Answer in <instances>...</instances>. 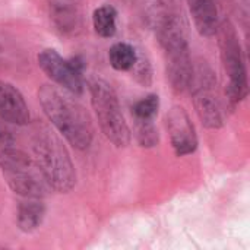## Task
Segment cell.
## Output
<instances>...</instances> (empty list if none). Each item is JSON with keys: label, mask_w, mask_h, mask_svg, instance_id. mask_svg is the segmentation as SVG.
<instances>
[{"label": "cell", "mask_w": 250, "mask_h": 250, "mask_svg": "<svg viewBox=\"0 0 250 250\" xmlns=\"http://www.w3.org/2000/svg\"><path fill=\"white\" fill-rule=\"evenodd\" d=\"M69 94L56 86L42 85L38 91V98L45 116L60 135L73 148L83 151L92 142L94 127L86 110Z\"/></svg>", "instance_id": "cell-1"}, {"label": "cell", "mask_w": 250, "mask_h": 250, "mask_svg": "<svg viewBox=\"0 0 250 250\" xmlns=\"http://www.w3.org/2000/svg\"><path fill=\"white\" fill-rule=\"evenodd\" d=\"M32 133L35 163L48 188L60 193H67L76 183V173L66 146L47 126L38 125Z\"/></svg>", "instance_id": "cell-2"}, {"label": "cell", "mask_w": 250, "mask_h": 250, "mask_svg": "<svg viewBox=\"0 0 250 250\" xmlns=\"http://www.w3.org/2000/svg\"><path fill=\"white\" fill-rule=\"evenodd\" d=\"M0 168L10 189L23 198H42L47 192V182L23 151L15 148L12 142L0 145Z\"/></svg>", "instance_id": "cell-3"}, {"label": "cell", "mask_w": 250, "mask_h": 250, "mask_svg": "<svg viewBox=\"0 0 250 250\" xmlns=\"http://www.w3.org/2000/svg\"><path fill=\"white\" fill-rule=\"evenodd\" d=\"M89 92L95 116L105 138L119 148L127 146L130 142V129L111 85L103 79H92L89 82Z\"/></svg>", "instance_id": "cell-4"}, {"label": "cell", "mask_w": 250, "mask_h": 250, "mask_svg": "<svg viewBox=\"0 0 250 250\" xmlns=\"http://www.w3.org/2000/svg\"><path fill=\"white\" fill-rule=\"evenodd\" d=\"M217 34L220 38V50L224 72L229 78L226 88L227 97L231 104H237L246 98L249 91L248 72L242 56L240 41L234 26L230 22H223L221 25H218Z\"/></svg>", "instance_id": "cell-5"}, {"label": "cell", "mask_w": 250, "mask_h": 250, "mask_svg": "<svg viewBox=\"0 0 250 250\" xmlns=\"http://www.w3.org/2000/svg\"><path fill=\"white\" fill-rule=\"evenodd\" d=\"M189 88L202 125L208 129H220L224 125V116L217 95V81L207 63L193 64Z\"/></svg>", "instance_id": "cell-6"}, {"label": "cell", "mask_w": 250, "mask_h": 250, "mask_svg": "<svg viewBox=\"0 0 250 250\" xmlns=\"http://www.w3.org/2000/svg\"><path fill=\"white\" fill-rule=\"evenodd\" d=\"M38 64L42 72L64 91L73 95L82 94V64H79L78 60H64L56 50L45 48L38 54Z\"/></svg>", "instance_id": "cell-7"}, {"label": "cell", "mask_w": 250, "mask_h": 250, "mask_svg": "<svg viewBox=\"0 0 250 250\" xmlns=\"http://www.w3.org/2000/svg\"><path fill=\"white\" fill-rule=\"evenodd\" d=\"M167 129L176 155H189L196 149L198 136L190 117L183 107L174 105L167 113Z\"/></svg>", "instance_id": "cell-8"}, {"label": "cell", "mask_w": 250, "mask_h": 250, "mask_svg": "<svg viewBox=\"0 0 250 250\" xmlns=\"http://www.w3.org/2000/svg\"><path fill=\"white\" fill-rule=\"evenodd\" d=\"M0 119L18 126L26 125L31 119L22 94L4 81H0Z\"/></svg>", "instance_id": "cell-9"}, {"label": "cell", "mask_w": 250, "mask_h": 250, "mask_svg": "<svg viewBox=\"0 0 250 250\" xmlns=\"http://www.w3.org/2000/svg\"><path fill=\"white\" fill-rule=\"evenodd\" d=\"M195 26L202 37H212L218 29V10L215 0H186Z\"/></svg>", "instance_id": "cell-10"}, {"label": "cell", "mask_w": 250, "mask_h": 250, "mask_svg": "<svg viewBox=\"0 0 250 250\" xmlns=\"http://www.w3.org/2000/svg\"><path fill=\"white\" fill-rule=\"evenodd\" d=\"M45 209L40 198H26L18 208V226L22 231L37 230L44 218Z\"/></svg>", "instance_id": "cell-11"}, {"label": "cell", "mask_w": 250, "mask_h": 250, "mask_svg": "<svg viewBox=\"0 0 250 250\" xmlns=\"http://www.w3.org/2000/svg\"><path fill=\"white\" fill-rule=\"evenodd\" d=\"M53 18L62 31H75L79 23L78 6L73 0H54Z\"/></svg>", "instance_id": "cell-12"}, {"label": "cell", "mask_w": 250, "mask_h": 250, "mask_svg": "<svg viewBox=\"0 0 250 250\" xmlns=\"http://www.w3.org/2000/svg\"><path fill=\"white\" fill-rule=\"evenodd\" d=\"M108 59H110V64L116 70L122 72V70H130L133 67V64L136 63L138 54H136V50L130 44L117 42L110 48Z\"/></svg>", "instance_id": "cell-13"}, {"label": "cell", "mask_w": 250, "mask_h": 250, "mask_svg": "<svg viewBox=\"0 0 250 250\" xmlns=\"http://www.w3.org/2000/svg\"><path fill=\"white\" fill-rule=\"evenodd\" d=\"M116 10L111 6H101L92 15L95 32L103 38H110L116 34Z\"/></svg>", "instance_id": "cell-14"}, {"label": "cell", "mask_w": 250, "mask_h": 250, "mask_svg": "<svg viewBox=\"0 0 250 250\" xmlns=\"http://www.w3.org/2000/svg\"><path fill=\"white\" fill-rule=\"evenodd\" d=\"M160 108L158 95H148L133 105V114L136 122H152Z\"/></svg>", "instance_id": "cell-15"}, {"label": "cell", "mask_w": 250, "mask_h": 250, "mask_svg": "<svg viewBox=\"0 0 250 250\" xmlns=\"http://www.w3.org/2000/svg\"><path fill=\"white\" fill-rule=\"evenodd\" d=\"M136 138L142 146H154L158 142V132L152 122H136Z\"/></svg>", "instance_id": "cell-16"}, {"label": "cell", "mask_w": 250, "mask_h": 250, "mask_svg": "<svg viewBox=\"0 0 250 250\" xmlns=\"http://www.w3.org/2000/svg\"><path fill=\"white\" fill-rule=\"evenodd\" d=\"M130 70H136L135 73V76H136V79L139 81V82H142V83H145V85H148L149 83V81H151V66H149V63H144L139 57L136 59V63L133 64V67L130 69Z\"/></svg>", "instance_id": "cell-17"}]
</instances>
